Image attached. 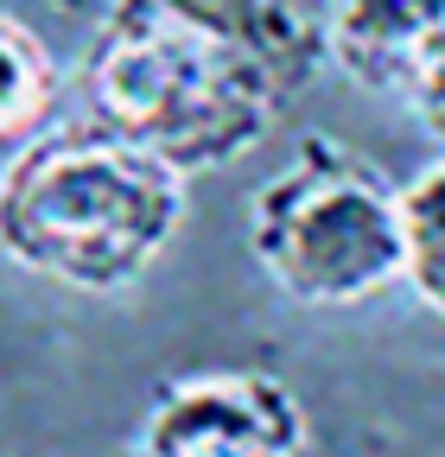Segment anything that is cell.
I'll list each match as a JSON object with an SVG mask.
<instances>
[{"instance_id":"277c9868","label":"cell","mask_w":445,"mask_h":457,"mask_svg":"<svg viewBox=\"0 0 445 457\" xmlns=\"http://www.w3.org/2000/svg\"><path fill=\"white\" fill-rule=\"evenodd\" d=\"M140 457H306V413L273 375H185L140 426Z\"/></svg>"},{"instance_id":"ba28073f","label":"cell","mask_w":445,"mask_h":457,"mask_svg":"<svg viewBox=\"0 0 445 457\" xmlns=\"http://www.w3.org/2000/svg\"><path fill=\"white\" fill-rule=\"evenodd\" d=\"M401 279L432 318H445V159L401 185Z\"/></svg>"},{"instance_id":"6da1fadb","label":"cell","mask_w":445,"mask_h":457,"mask_svg":"<svg viewBox=\"0 0 445 457\" xmlns=\"http://www.w3.org/2000/svg\"><path fill=\"white\" fill-rule=\"evenodd\" d=\"M77 83L96 128L134 140L185 179L261 146L293 102L248 45L172 13L165 0H102Z\"/></svg>"},{"instance_id":"52a82bcc","label":"cell","mask_w":445,"mask_h":457,"mask_svg":"<svg viewBox=\"0 0 445 457\" xmlns=\"http://www.w3.org/2000/svg\"><path fill=\"white\" fill-rule=\"evenodd\" d=\"M64 77H58V57L45 51V38L0 13V153H20L26 140H38L58 114Z\"/></svg>"},{"instance_id":"7a4b0ae2","label":"cell","mask_w":445,"mask_h":457,"mask_svg":"<svg viewBox=\"0 0 445 457\" xmlns=\"http://www.w3.org/2000/svg\"><path fill=\"white\" fill-rule=\"evenodd\" d=\"M179 222L185 171L96 121L45 128L0 165V254L77 293L134 286Z\"/></svg>"},{"instance_id":"9c48e42d","label":"cell","mask_w":445,"mask_h":457,"mask_svg":"<svg viewBox=\"0 0 445 457\" xmlns=\"http://www.w3.org/2000/svg\"><path fill=\"white\" fill-rule=\"evenodd\" d=\"M414 114H420V128H426V134L445 146V77H439V83H432V89L414 102Z\"/></svg>"},{"instance_id":"8992f818","label":"cell","mask_w":445,"mask_h":457,"mask_svg":"<svg viewBox=\"0 0 445 457\" xmlns=\"http://www.w3.org/2000/svg\"><path fill=\"white\" fill-rule=\"evenodd\" d=\"M165 7L222 32V38H236V45H248L293 96L324 64V20H312L299 0H165Z\"/></svg>"},{"instance_id":"3957f363","label":"cell","mask_w":445,"mask_h":457,"mask_svg":"<svg viewBox=\"0 0 445 457\" xmlns=\"http://www.w3.org/2000/svg\"><path fill=\"white\" fill-rule=\"evenodd\" d=\"M248 248L287 299L338 312L401 279V191L331 134H306L299 159L255 191Z\"/></svg>"},{"instance_id":"5b68a950","label":"cell","mask_w":445,"mask_h":457,"mask_svg":"<svg viewBox=\"0 0 445 457\" xmlns=\"http://www.w3.org/2000/svg\"><path fill=\"white\" fill-rule=\"evenodd\" d=\"M324 57L375 96L420 102L445 77V0H331Z\"/></svg>"}]
</instances>
